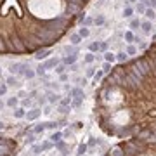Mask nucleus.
I'll return each instance as SVG.
<instances>
[{"mask_svg":"<svg viewBox=\"0 0 156 156\" xmlns=\"http://www.w3.org/2000/svg\"><path fill=\"white\" fill-rule=\"evenodd\" d=\"M149 5H153V7H156V0H149Z\"/></svg>","mask_w":156,"mask_h":156,"instance_id":"48","label":"nucleus"},{"mask_svg":"<svg viewBox=\"0 0 156 156\" xmlns=\"http://www.w3.org/2000/svg\"><path fill=\"white\" fill-rule=\"evenodd\" d=\"M102 77H104V71L101 69V71H97V73L94 75V83H97V82H99V80H101Z\"/></svg>","mask_w":156,"mask_h":156,"instance_id":"29","label":"nucleus"},{"mask_svg":"<svg viewBox=\"0 0 156 156\" xmlns=\"http://www.w3.org/2000/svg\"><path fill=\"white\" fill-rule=\"evenodd\" d=\"M69 42H71L73 45H78V43L82 42V37H80V35H71V37H69Z\"/></svg>","mask_w":156,"mask_h":156,"instance_id":"24","label":"nucleus"},{"mask_svg":"<svg viewBox=\"0 0 156 156\" xmlns=\"http://www.w3.org/2000/svg\"><path fill=\"white\" fill-rule=\"evenodd\" d=\"M130 2H137V0H130Z\"/></svg>","mask_w":156,"mask_h":156,"instance_id":"50","label":"nucleus"},{"mask_svg":"<svg viewBox=\"0 0 156 156\" xmlns=\"http://www.w3.org/2000/svg\"><path fill=\"white\" fill-rule=\"evenodd\" d=\"M35 142H37V134H33V132H31L30 135L26 137V144H30V146H33Z\"/></svg>","mask_w":156,"mask_h":156,"instance_id":"19","label":"nucleus"},{"mask_svg":"<svg viewBox=\"0 0 156 156\" xmlns=\"http://www.w3.org/2000/svg\"><path fill=\"white\" fill-rule=\"evenodd\" d=\"M64 69H66V68H64V64H57V66H56V73H57V75H62V73H64Z\"/></svg>","mask_w":156,"mask_h":156,"instance_id":"32","label":"nucleus"},{"mask_svg":"<svg viewBox=\"0 0 156 156\" xmlns=\"http://www.w3.org/2000/svg\"><path fill=\"white\" fill-rule=\"evenodd\" d=\"M0 75H2V69H0Z\"/></svg>","mask_w":156,"mask_h":156,"instance_id":"51","label":"nucleus"},{"mask_svg":"<svg viewBox=\"0 0 156 156\" xmlns=\"http://www.w3.org/2000/svg\"><path fill=\"white\" fill-rule=\"evenodd\" d=\"M89 50H90V52H96V50H99V43H97V42L90 43V45H89Z\"/></svg>","mask_w":156,"mask_h":156,"instance_id":"31","label":"nucleus"},{"mask_svg":"<svg viewBox=\"0 0 156 156\" xmlns=\"http://www.w3.org/2000/svg\"><path fill=\"white\" fill-rule=\"evenodd\" d=\"M57 64H59V59L57 57H52V59H47L42 66H43V69L47 71V69H50V68H56Z\"/></svg>","mask_w":156,"mask_h":156,"instance_id":"3","label":"nucleus"},{"mask_svg":"<svg viewBox=\"0 0 156 156\" xmlns=\"http://www.w3.org/2000/svg\"><path fill=\"white\" fill-rule=\"evenodd\" d=\"M78 61V54H69V56H66V57L62 59V64L66 66V64H75Z\"/></svg>","mask_w":156,"mask_h":156,"instance_id":"7","label":"nucleus"},{"mask_svg":"<svg viewBox=\"0 0 156 156\" xmlns=\"http://www.w3.org/2000/svg\"><path fill=\"white\" fill-rule=\"evenodd\" d=\"M94 23H96L97 26H101V24H104V16H99V18H96V19H94Z\"/></svg>","mask_w":156,"mask_h":156,"instance_id":"34","label":"nucleus"},{"mask_svg":"<svg viewBox=\"0 0 156 156\" xmlns=\"http://www.w3.org/2000/svg\"><path fill=\"white\" fill-rule=\"evenodd\" d=\"M96 142H97V140H96V139H90V140H89V144H87V146H96Z\"/></svg>","mask_w":156,"mask_h":156,"instance_id":"44","label":"nucleus"},{"mask_svg":"<svg viewBox=\"0 0 156 156\" xmlns=\"http://www.w3.org/2000/svg\"><path fill=\"white\" fill-rule=\"evenodd\" d=\"M144 14H146V18H147V19H153V21L156 19V12H155V9H151V7H149V9H146V12H144Z\"/></svg>","mask_w":156,"mask_h":156,"instance_id":"15","label":"nucleus"},{"mask_svg":"<svg viewBox=\"0 0 156 156\" xmlns=\"http://www.w3.org/2000/svg\"><path fill=\"white\" fill-rule=\"evenodd\" d=\"M87 149H89V146H87L85 142H82V144L78 146V149H77V156H83L85 153H87Z\"/></svg>","mask_w":156,"mask_h":156,"instance_id":"11","label":"nucleus"},{"mask_svg":"<svg viewBox=\"0 0 156 156\" xmlns=\"http://www.w3.org/2000/svg\"><path fill=\"white\" fill-rule=\"evenodd\" d=\"M5 83H7V87H14V85H18V78L16 77H7Z\"/></svg>","mask_w":156,"mask_h":156,"instance_id":"18","label":"nucleus"},{"mask_svg":"<svg viewBox=\"0 0 156 156\" xmlns=\"http://www.w3.org/2000/svg\"><path fill=\"white\" fill-rule=\"evenodd\" d=\"M82 127H83V123H82V121H77V123H75V128H82Z\"/></svg>","mask_w":156,"mask_h":156,"instance_id":"45","label":"nucleus"},{"mask_svg":"<svg viewBox=\"0 0 156 156\" xmlns=\"http://www.w3.org/2000/svg\"><path fill=\"white\" fill-rule=\"evenodd\" d=\"M94 59H96L94 52H87V54H85V62H92Z\"/></svg>","mask_w":156,"mask_h":156,"instance_id":"28","label":"nucleus"},{"mask_svg":"<svg viewBox=\"0 0 156 156\" xmlns=\"http://www.w3.org/2000/svg\"><path fill=\"white\" fill-rule=\"evenodd\" d=\"M142 30H144L146 33H149V31L153 30V24H151L149 21H146V23H142Z\"/></svg>","mask_w":156,"mask_h":156,"instance_id":"26","label":"nucleus"},{"mask_svg":"<svg viewBox=\"0 0 156 156\" xmlns=\"http://www.w3.org/2000/svg\"><path fill=\"white\" fill-rule=\"evenodd\" d=\"M78 35H80L82 38H87V37L90 35V30H89L87 26H83V28H80V31H78Z\"/></svg>","mask_w":156,"mask_h":156,"instance_id":"16","label":"nucleus"},{"mask_svg":"<svg viewBox=\"0 0 156 156\" xmlns=\"http://www.w3.org/2000/svg\"><path fill=\"white\" fill-rule=\"evenodd\" d=\"M7 83H0V97H4L5 94H7Z\"/></svg>","mask_w":156,"mask_h":156,"instance_id":"27","label":"nucleus"},{"mask_svg":"<svg viewBox=\"0 0 156 156\" xmlns=\"http://www.w3.org/2000/svg\"><path fill=\"white\" fill-rule=\"evenodd\" d=\"M113 156H123V155H121L120 149H113Z\"/></svg>","mask_w":156,"mask_h":156,"instance_id":"42","label":"nucleus"},{"mask_svg":"<svg viewBox=\"0 0 156 156\" xmlns=\"http://www.w3.org/2000/svg\"><path fill=\"white\" fill-rule=\"evenodd\" d=\"M99 49H101V50H106V49H108V42H102V43H99Z\"/></svg>","mask_w":156,"mask_h":156,"instance_id":"40","label":"nucleus"},{"mask_svg":"<svg viewBox=\"0 0 156 156\" xmlns=\"http://www.w3.org/2000/svg\"><path fill=\"white\" fill-rule=\"evenodd\" d=\"M21 106L26 109V108H31L33 106V102H31V99H28V97H24L23 101H21Z\"/></svg>","mask_w":156,"mask_h":156,"instance_id":"22","label":"nucleus"},{"mask_svg":"<svg viewBox=\"0 0 156 156\" xmlns=\"http://www.w3.org/2000/svg\"><path fill=\"white\" fill-rule=\"evenodd\" d=\"M109 69H111V62H104V66H102V71H104V73H108Z\"/></svg>","mask_w":156,"mask_h":156,"instance_id":"36","label":"nucleus"},{"mask_svg":"<svg viewBox=\"0 0 156 156\" xmlns=\"http://www.w3.org/2000/svg\"><path fill=\"white\" fill-rule=\"evenodd\" d=\"M125 52H127V54H128V56H132V54H135V52H137V49H135V47H134V45H128V47H127V50H125Z\"/></svg>","mask_w":156,"mask_h":156,"instance_id":"30","label":"nucleus"},{"mask_svg":"<svg viewBox=\"0 0 156 156\" xmlns=\"http://www.w3.org/2000/svg\"><path fill=\"white\" fill-rule=\"evenodd\" d=\"M137 12H139V14H142V12H146V7H144L142 4H139V5H137Z\"/></svg>","mask_w":156,"mask_h":156,"instance_id":"38","label":"nucleus"},{"mask_svg":"<svg viewBox=\"0 0 156 156\" xmlns=\"http://www.w3.org/2000/svg\"><path fill=\"white\" fill-rule=\"evenodd\" d=\"M42 116V108H31L30 111H26V120L28 121H35V120H38Z\"/></svg>","mask_w":156,"mask_h":156,"instance_id":"2","label":"nucleus"},{"mask_svg":"<svg viewBox=\"0 0 156 156\" xmlns=\"http://www.w3.org/2000/svg\"><path fill=\"white\" fill-rule=\"evenodd\" d=\"M38 104H42V106H45V104H47V99L43 97V96H40V97H38Z\"/></svg>","mask_w":156,"mask_h":156,"instance_id":"39","label":"nucleus"},{"mask_svg":"<svg viewBox=\"0 0 156 156\" xmlns=\"http://www.w3.org/2000/svg\"><path fill=\"white\" fill-rule=\"evenodd\" d=\"M43 123H45V130H47V128H49V130H54V128H57V121H43Z\"/></svg>","mask_w":156,"mask_h":156,"instance_id":"20","label":"nucleus"},{"mask_svg":"<svg viewBox=\"0 0 156 156\" xmlns=\"http://www.w3.org/2000/svg\"><path fill=\"white\" fill-rule=\"evenodd\" d=\"M137 26H140V23H139V19H134L132 23H130V28H132V30H137Z\"/></svg>","mask_w":156,"mask_h":156,"instance_id":"35","label":"nucleus"},{"mask_svg":"<svg viewBox=\"0 0 156 156\" xmlns=\"http://www.w3.org/2000/svg\"><path fill=\"white\" fill-rule=\"evenodd\" d=\"M61 80H62V82H66V80H68V75H64V73H62V75H61Z\"/></svg>","mask_w":156,"mask_h":156,"instance_id":"46","label":"nucleus"},{"mask_svg":"<svg viewBox=\"0 0 156 156\" xmlns=\"http://www.w3.org/2000/svg\"><path fill=\"white\" fill-rule=\"evenodd\" d=\"M132 14H134V9H132V7L123 9V18H132Z\"/></svg>","mask_w":156,"mask_h":156,"instance_id":"25","label":"nucleus"},{"mask_svg":"<svg viewBox=\"0 0 156 156\" xmlns=\"http://www.w3.org/2000/svg\"><path fill=\"white\" fill-rule=\"evenodd\" d=\"M61 97H62V96H59L56 92H49V94H47V102H49V104H59Z\"/></svg>","mask_w":156,"mask_h":156,"instance_id":"4","label":"nucleus"},{"mask_svg":"<svg viewBox=\"0 0 156 156\" xmlns=\"http://www.w3.org/2000/svg\"><path fill=\"white\" fill-rule=\"evenodd\" d=\"M23 77H24V78H30V80H31V78H35V77H37V73H35L33 69L26 68V69H24V73H23Z\"/></svg>","mask_w":156,"mask_h":156,"instance_id":"17","label":"nucleus"},{"mask_svg":"<svg viewBox=\"0 0 156 156\" xmlns=\"http://www.w3.org/2000/svg\"><path fill=\"white\" fill-rule=\"evenodd\" d=\"M35 156H37V155H35Z\"/></svg>","mask_w":156,"mask_h":156,"instance_id":"53","label":"nucleus"},{"mask_svg":"<svg viewBox=\"0 0 156 156\" xmlns=\"http://www.w3.org/2000/svg\"><path fill=\"white\" fill-rule=\"evenodd\" d=\"M125 40H127V42H132V40H134V33H132V31H125Z\"/></svg>","mask_w":156,"mask_h":156,"instance_id":"33","label":"nucleus"},{"mask_svg":"<svg viewBox=\"0 0 156 156\" xmlns=\"http://www.w3.org/2000/svg\"><path fill=\"white\" fill-rule=\"evenodd\" d=\"M128 59V54L125 52V50H121V52H118L116 54V61H120V62H125Z\"/></svg>","mask_w":156,"mask_h":156,"instance_id":"14","label":"nucleus"},{"mask_svg":"<svg viewBox=\"0 0 156 156\" xmlns=\"http://www.w3.org/2000/svg\"><path fill=\"white\" fill-rule=\"evenodd\" d=\"M42 115H45V116H50V115H52V104L45 106V108L42 109Z\"/></svg>","mask_w":156,"mask_h":156,"instance_id":"23","label":"nucleus"},{"mask_svg":"<svg viewBox=\"0 0 156 156\" xmlns=\"http://www.w3.org/2000/svg\"><path fill=\"white\" fill-rule=\"evenodd\" d=\"M5 106H9V108H18V106H19V97H18V96L9 97L5 101Z\"/></svg>","mask_w":156,"mask_h":156,"instance_id":"8","label":"nucleus"},{"mask_svg":"<svg viewBox=\"0 0 156 156\" xmlns=\"http://www.w3.org/2000/svg\"><path fill=\"white\" fill-rule=\"evenodd\" d=\"M61 139H62V132H61V130H57V132H54V134L50 135V142H54V144H56V142H57V140H61Z\"/></svg>","mask_w":156,"mask_h":156,"instance_id":"13","label":"nucleus"},{"mask_svg":"<svg viewBox=\"0 0 156 156\" xmlns=\"http://www.w3.org/2000/svg\"><path fill=\"white\" fill-rule=\"evenodd\" d=\"M24 116H26V109H24L23 106L14 108V118H16V120H23Z\"/></svg>","mask_w":156,"mask_h":156,"instance_id":"6","label":"nucleus"},{"mask_svg":"<svg viewBox=\"0 0 156 156\" xmlns=\"http://www.w3.org/2000/svg\"><path fill=\"white\" fill-rule=\"evenodd\" d=\"M99 2H102V0H99Z\"/></svg>","mask_w":156,"mask_h":156,"instance_id":"52","label":"nucleus"},{"mask_svg":"<svg viewBox=\"0 0 156 156\" xmlns=\"http://www.w3.org/2000/svg\"><path fill=\"white\" fill-rule=\"evenodd\" d=\"M33 134H37V135H40V134H43L45 132V123L42 121V123H37L35 127H33V130H31Z\"/></svg>","mask_w":156,"mask_h":156,"instance_id":"9","label":"nucleus"},{"mask_svg":"<svg viewBox=\"0 0 156 156\" xmlns=\"http://www.w3.org/2000/svg\"><path fill=\"white\" fill-rule=\"evenodd\" d=\"M83 101V94L82 96H75V99H71V108H78Z\"/></svg>","mask_w":156,"mask_h":156,"instance_id":"12","label":"nucleus"},{"mask_svg":"<svg viewBox=\"0 0 156 156\" xmlns=\"http://www.w3.org/2000/svg\"><path fill=\"white\" fill-rule=\"evenodd\" d=\"M94 75H96V71H94V69H89V71H87V77H89V78L94 77Z\"/></svg>","mask_w":156,"mask_h":156,"instance_id":"43","label":"nucleus"},{"mask_svg":"<svg viewBox=\"0 0 156 156\" xmlns=\"http://www.w3.org/2000/svg\"><path fill=\"white\" fill-rule=\"evenodd\" d=\"M50 54H52V50H50V49H43V50H38V52H37L35 59H37V61H43V59L49 57Z\"/></svg>","mask_w":156,"mask_h":156,"instance_id":"5","label":"nucleus"},{"mask_svg":"<svg viewBox=\"0 0 156 156\" xmlns=\"http://www.w3.org/2000/svg\"><path fill=\"white\" fill-rule=\"evenodd\" d=\"M42 151H43V149H42V144H33V146H31V153H33V155H40Z\"/></svg>","mask_w":156,"mask_h":156,"instance_id":"21","label":"nucleus"},{"mask_svg":"<svg viewBox=\"0 0 156 156\" xmlns=\"http://www.w3.org/2000/svg\"><path fill=\"white\" fill-rule=\"evenodd\" d=\"M4 127H5V123H4V121H2V120H0V130H2V128H4Z\"/></svg>","mask_w":156,"mask_h":156,"instance_id":"49","label":"nucleus"},{"mask_svg":"<svg viewBox=\"0 0 156 156\" xmlns=\"http://www.w3.org/2000/svg\"><path fill=\"white\" fill-rule=\"evenodd\" d=\"M30 11L42 19H50L61 14L62 2L61 0H30Z\"/></svg>","mask_w":156,"mask_h":156,"instance_id":"1","label":"nucleus"},{"mask_svg":"<svg viewBox=\"0 0 156 156\" xmlns=\"http://www.w3.org/2000/svg\"><path fill=\"white\" fill-rule=\"evenodd\" d=\"M94 19L92 18H83V26H89V24H92Z\"/></svg>","mask_w":156,"mask_h":156,"instance_id":"37","label":"nucleus"},{"mask_svg":"<svg viewBox=\"0 0 156 156\" xmlns=\"http://www.w3.org/2000/svg\"><path fill=\"white\" fill-rule=\"evenodd\" d=\"M18 97L24 99V97H26V92H24V90H19V92H18Z\"/></svg>","mask_w":156,"mask_h":156,"instance_id":"41","label":"nucleus"},{"mask_svg":"<svg viewBox=\"0 0 156 156\" xmlns=\"http://www.w3.org/2000/svg\"><path fill=\"white\" fill-rule=\"evenodd\" d=\"M104 61L113 64V62L116 61V54H113V52H104Z\"/></svg>","mask_w":156,"mask_h":156,"instance_id":"10","label":"nucleus"},{"mask_svg":"<svg viewBox=\"0 0 156 156\" xmlns=\"http://www.w3.org/2000/svg\"><path fill=\"white\" fill-rule=\"evenodd\" d=\"M4 106H5V102H4V101H2V99H0V111H2V109H4Z\"/></svg>","mask_w":156,"mask_h":156,"instance_id":"47","label":"nucleus"}]
</instances>
